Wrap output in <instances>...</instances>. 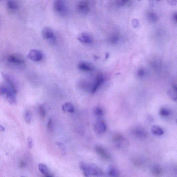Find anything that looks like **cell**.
<instances>
[{
  "instance_id": "52a82bcc",
  "label": "cell",
  "mask_w": 177,
  "mask_h": 177,
  "mask_svg": "<svg viewBox=\"0 0 177 177\" xmlns=\"http://www.w3.org/2000/svg\"><path fill=\"white\" fill-rule=\"evenodd\" d=\"M94 150L103 159L107 160H110V155L103 147L99 145H96L94 147Z\"/></svg>"
},
{
  "instance_id": "8fae6325",
  "label": "cell",
  "mask_w": 177,
  "mask_h": 177,
  "mask_svg": "<svg viewBox=\"0 0 177 177\" xmlns=\"http://www.w3.org/2000/svg\"><path fill=\"white\" fill-rule=\"evenodd\" d=\"M78 67L80 70L85 71H91L94 69V67L92 64L87 62H80L78 63Z\"/></svg>"
},
{
  "instance_id": "4fadbf2b",
  "label": "cell",
  "mask_w": 177,
  "mask_h": 177,
  "mask_svg": "<svg viewBox=\"0 0 177 177\" xmlns=\"http://www.w3.org/2000/svg\"><path fill=\"white\" fill-rule=\"evenodd\" d=\"M104 81V78L102 75H99L96 77L94 85H93L92 89V92L94 93L97 90L98 88L99 87Z\"/></svg>"
},
{
  "instance_id": "603a6c76",
  "label": "cell",
  "mask_w": 177,
  "mask_h": 177,
  "mask_svg": "<svg viewBox=\"0 0 177 177\" xmlns=\"http://www.w3.org/2000/svg\"><path fill=\"white\" fill-rule=\"evenodd\" d=\"M95 114L98 117H102L104 113L103 109L100 107H97L94 111Z\"/></svg>"
},
{
  "instance_id": "ac0fdd59",
  "label": "cell",
  "mask_w": 177,
  "mask_h": 177,
  "mask_svg": "<svg viewBox=\"0 0 177 177\" xmlns=\"http://www.w3.org/2000/svg\"><path fill=\"white\" fill-rule=\"evenodd\" d=\"M39 170L42 174L45 176L49 174V169L47 166L44 164H40L39 165Z\"/></svg>"
},
{
  "instance_id": "1f68e13d",
  "label": "cell",
  "mask_w": 177,
  "mask_h": 177,
  "mask_svg": "<svg viewBox=\"0 0 177 177\" xmlns=\"http://www.w3.org/2000/svg\"><path fill=\"white\" fill-rule=\"evenodd\" d=\"M120 2L123 5L125 3H126L129 1V0H120Z\"/></svg>"
},
{
  "instance_id": "ba28073f",
  "label": "cell",
  "mask_w": 177,
  "mask_h": 177,
  "mask_svg": "<svg viewBox=\"0 0 177 177\" xmlns=\"http://www.w3.org/2000/svg\"><path fill=\"white\" fill-rule=\"evenodd\" d=\"M107 174L109 177H117L119 176L120 173L119 170L115 165L111 164L107 167Z\"/></svg>"
},
{
  "instance_id": "277c9868",
  "label": "cell",
  "mask_w": 177,
  "mask_h": 177,
  "mask_svg": "<svg viewBox=\"0 0 177 177\" xmlns=\"http://www.w3.org/2000/svg\"><path fill=\"white\" fill-rule=\"evenodd\" d=\"M77 10L79 13L85 15L88 13L89 11V3L86 1H82L78 3Z\"/></svg>"
},
{
  "instance_id": "f546056e",
  "label": "cell",
  "mask_w": 177,
  "mask_h": 177,
  "mask_svg": "<svg viewBox=\"0 0 177 177\" xmlns=\"http://www.w3.org/2000/svg\"><path fill=\"white\" fill-rule=\"evenodd\" d=\"M118 38L117 36H114L112 38L111 41H112V42L115 43L117 41H118Z\"/></svg>"
},
{
  "instance_id": "83f0119b",
  "label": "cell",
  "mask_w": 177,
  "mask_h": 177,
  "mask_svg": "<svg viewBox=\"0 0 177 177\" xmlns=\"http://www.w3.org/2000/svg\"><path fill=\"white\" fill-rule=\"evenodd\" d=\"M47 128L49 129H50L52 127V120L51 119H49L47 125Z\"/></svg>"
},
{
  "instance_id": "d6986e66",
  "label": "cell",
  "mask_w": 177,
  "mask_h": 177,
  "mask_svg": "<svg viewBox=\"0 0 177 177\" xmlns=\"http://www.w3.org/2000/svg\"><path fill=\"white\" fill-rule=\"evenodd\" d=\"M159 113L160 116L164 117L169 116L171 114L170 111L168 109L164 108L160 109Z\"/></svg>"
},
{
  "instance_id": "7c38bea8",
  "label": "cell",
  "mask_w": 177,
  "mask_h": 177,
  "mask_svg": "<svg viewBox=\"0 0 177 177\" xmlns=\"http://www.w3.org/2000/svg\"><path fill=\"white\" fill-rule=\"evenodd\" d=\"M7 60L9 62L15 65H22L24 63V60L22 58L14 55L9 56Z\"/></svg>"
},
{
  "instance_id": "9a60e30c",
  "label": "cell",
  "mask_w": 177,
  "mask_h": 177,
  "mask_svg": "<svg viewBox=\"0 0 177 177\" xmlns=\"http://www.w3.org/2000/svg\"><path fill=\"white\" fill-rule=\"evenodd\" d=\"M152 174L155 176H160L162 174L163 170L160 165L156 164L153 166L151 169Z\"/></svg>"
},
{
  "instance_id": "6da1fadb",
  "label": "cell",
  "mask_w": 177,
  "mask_h": 177,
  "mask_svg": "<svg viewBox=\"0 0 177 177\" xmlns=\"http://www.w3.org/2000/svg\"><path fill=\"white\" fill-rule=\"evenodd\" d=\"M80 169L83 171L85 177L90 176H102L103 175L102 169L95 164H89L88 165L81 162L79 163Z\"/></svg>"
},
{
  "instance_id": "9c48e42d",
  "label": "cell",
  "mask_w": 177,
  "mask_h": 177,
  "mask_svg": "<svg viewBox=\"0 0 177 177\" xmlns=\"http://www.w3.org/2000/svg\"><path fill=\"white\" fill-rule=\"evenodd\" d=\"M78 39L81 42L85 44H90L92 42V36L88 33L83 32L78 36Z\"/></svg>"
},
{
  "instance_id": "44dd1931",
  "label": "cell",
  "mask_w": 177,
  "mask_h": 177,
  "mask_svg": "<svg viewBox=\"0 0 177 177\" xmlns=\"http://www.w3.org/2000/svg\"><path fill=\"white\" fill-rule=\"evenodd\" d=\"M7 87L6 85H0V95H3L4 94H6L7 92Z\"/></svg>"
},
{
  "instance_id": "7402d4cb",
  "label": "cell",
  "mask_w": 177,
  "mask_h": 177,
  "mask_svg": "<svg viewBox=\"0 0 177 177\" xmlns=\"http://www.w3.org/2000/svg\"><path fill=\"white\" fill-rule=\"evenodd\" d=\"M149 19L152 22H155L157 21V16L154 13L150 12L148 15Z\"/></svg>"
},
{
  "instance_id": "2e32d148",
  "label": "cell",
  "mask_w": 177,
  "mask_h": 177,
  "mask_svg": "<svg viewBox=\"0 0 177 177\" xmlns=\"http://www.w3.org/2000/svg\"><path fill=\"white\" fill-rule=\"evenodd\" d=\"M151 130L153 134L157 136L163 135L164 133L163 129L158 126H153L151 127Z\"/></svg>"
},
{
  "instance_id": "836d02e7",
  "label": "cell",
  "mask_w": 177,
  "mask_h": 177,
  "mask_svg": "<svg viewBox=\"0 0 177 177\" xmlns=\"http://www.w3.org/2000/svg\"><path fill=\"white\" fill-rule=\"evenodd\" d=\"M174 19L175 20V21H176H176H177V15L176 14H175V15H174Z\"/></svg>"
},
{
  "instance_id": "3957f363",
  "label": "cell",
  "mask_w": 177,
  "mask_h": 177,
  "mask_svg": "<svg viewBox=\"0 0 177 177\" xmlns=\"http://www.w3.org/2000/svg\"><path fill=\"white\" fill-rule=\"evenodd\" d=\"M27 57L28 59L34 62H39L42 59V53L39 50L33 49L29 52Z\"/></svg>"
},
{
  "instance_id": "ffe728a7",
  "label": "cell",
  "mask_w": 177,
  "mask_h": 177,
  "mask_svg": "<svg viewBox=\"0 0 177 177\" xmlns=\"http://www.w3.org/2000/svg\"><path fill=\"white\" fill-rule=\"evenodd\" d=\"M7 5L8 8L10 10H16L18 8L17 3L13 0H9L7 1Z\"/></svg>"
},
{
  "instance_id": "8992f818",
  "label": "cell",
  "mask_w": 177,
  "mask_h": 177,
  "mask_svg": "<svg viewBox=\"0 0 177 177\" xmlns=\"http://www.w3.org/2000/svg\"><path fill=\"white\" fill-rule=\"evenodd\" d=\"M42 34L44 39L52 41H54L55 40L53 32L50 27H44L42 31Z\"/></svg>"
},
{
  "instance_id": "4316f807",
  "label": "cell",
  "mask_w": 177,
  "mask_h": 177,
  "mask_svg": "<svg viewBox=\"0 0 177 177\" xmlns=\"http://www.w3.org/2000/svg\"><path fill=\"white\" fill-rule=\"evenodd\" d=\"M28 141V147L29 149H31L33 147V140L31 137L29 136L27 139Z\"/></svg>"
},
{
  "instance_id": "d4e9b609",
  "label": "cell",
  "mask_w": 177,
  "mask_h": 177,
  "mask_svg": "<svg viewBox=\"0 0 177 177\" xmlns=\"http://www.w3.org/2000/svg\"><path fill=\"white\" fill-rule=\"evenodd\" d=\"M25 119L27 123H30L31 120V113L28 111L25 113Z\"/></svg>"
},
{
  "instance_id": "d6a6232c",
  "label": "cell",
  "mask_w": 177,
  "mask_h": 177,
  "mask_svg": "<svg viewBox=\"0 0 177 177\" xmlns=\"http://www.w3.org/2000/svg\"><path fill=\"white\" fill-rule=\"evenodd\" d=\"M5 130L4 128L2 126L0 125V131H4Z\"/></svg>"
},
{
  "instance_id": "484cf974",
  "label": "cell",
  "mask_w": 177,
  "mask_h": 177,
  "mask_svg": "<svg viewBox=\"0 0 177 177\" xmlns=\"http://www.w3.org/2000/svg\"><path fill=\"white\" fill-rule=\"evenodd\" d=\"M56 145H57L61 149V150L62 151V153H63V154H65V146L63 144L60 143H56Z\"/></svg>"
},
{
  "instance_id": "30bf717a",
  "label": "cell",
  "mask_w": 177,
  "mask_h": 177,
  "mask_svg": "<svg viewBox=\"0 0 177 177\" xmlns=\"http://www.w3.org/2000/svg\"><path fill=\"white\" fill-rule=\"evenodd\" d=\"M132 133L133 135L136 137L145 138L146 137L147 133L143 128L141 127H136L133 129Z\"/></svg>"
},
{
  "instance_id": "cb8c5ba5",
  "label": "cell",
  "mask_w": 177,
  "mask_h": 177,
  "mask_svg": "<svg viewBox=\"0 0 177 177\" xmlns=\"http://www.w3.org/2000/svg\"><path fill=\"white\" fill-rule=\"evenodd\" d=\"M38 111H39V113L40 115L42 117H44L46 114V112L43 106H40L39 107V109H38Z\"/></svg>"
},
{
  "instance_id": "4dcf8cb0",
  "label": "cell",
  "mask_w": 177,
  "mask_h": 177,
  "mask_svg": "<svg viewBox=\"0 0 177 177\" xmlns=\"http://www.w3.org/2000/svg\"><path fill=\"white\" fill-rule=\"evenodd\" d=\"M145 72L144 70H140L138 71V75L140 76H143L144 75Z\"/></svg>"
},
{
  "instance_id": "5b68a950",
  "label": "cell",
  "mask_w": 177,
  "mask_h": 177,
  "mask_svg": "<svg viewBox=\"0 0 177 177\" xmlns=\"http://www.w3.org/2000/svg\"><path fill=\"white\" fill-rule=\"evenodd\" d=\"M94 129L96 134L101 135L106 132L107 129V126L104 121L102 120H98L94 124Z\"/></svg>"
},
{
  "instance_id": "f1b7e54d",
  "label": "cell",
  "mask_w": 177,
  "mask_h": 177,
  "mask_svg": "<svg viewBox=\"0 0 177 177\" xmlns=\"http://www.w3.org/2000/svg\"><path fill=\"white\" fill-rule=\"evenodd\" d=\"M138 22L137 19H134L133 20V24L134 27H136L138 26Z\"/></svg>"
},
{
  "instance_id": "7a4b0ae2",
  "label": "cell",
  "mask_w": 177,
  "mask_h": 177,
  "mask_svg": "<svg viewBox=\"0 0 177 177\" xmlns=\"http://www.w3.org/2000/svg\"><path fill=\"white\" fill-rule=\"evenodd\" d=\"M112 141L118 148L122 149L126 145V140L123 136L120 134H115L113 136Z\"/></svg>"
},
{
  "instance_id": "5bb4252c",
  "label": "cell",
  "mask_w": 177,
  "mask_h": 177,
  "mask_svg": "<svg viewBox=\"0 0 177 177\" xmlns=\"http://www.w3.org/2000/svg\"><path fill=\"white\" fill-rule=\"evenodd\" d=\"M54 8L56 12L62 13L65 10L64 3L61 0H56L54 3Z\"/></svg>"
},
{
  "instance_id": "e0dca14e",
  "label": "cell",
  "mask_w": 177,
  "mask_h": 177,
  "mask_svg": "<svg viewBox=\"0 0 177 177\" xmlns=\"http://www.w3.org/2000/svg\"><path fill=\"white\" fill-rule=\"evenodd\" d=\"M62 109L64 112L70 113H73L74 112V106L69 102L64 104L62 106Z\"/></svg>"
}]
</instances>
